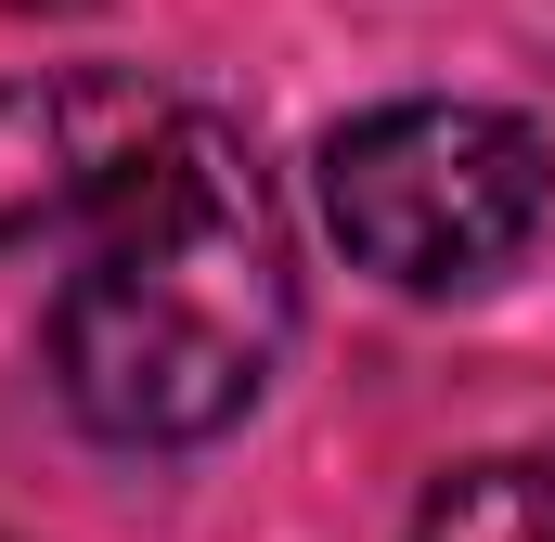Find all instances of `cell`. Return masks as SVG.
I'll use <instances>...</instances> for the list:
<instances>
[{
    "mask_svg": "<svg viewBox=\"0 0 555 542\" xmlns=\"http://www.w3.org/2000/svg\"><path fill=\"white\" fill-rule=\"evenodd\" d=\"M414 542H555V452H478L426 491Z\"/></svg>",
    "mask_w": 555,
    "mask_h": 542,
    "instance_id": "4",
    "label": "cell"
},
{
    "mask_svg": "<svg viewBox=\"0 0 555 542\" xmlns=\"http://www.w3.org/2000/svg\"><path fill=\"white\" fill-rule=\"evenodd\" d=\"M555 155L504 104H375L323 142L336 246L401 297H478L543 246Z\"/></svg>",
    "mask_w": 555,
    "mask_h": 542,
    "instance_id": "2",
    "label": "cell"
},
{
    "mask_svg": "<svg viewBox=\"0 0 555 542\" xmlns=\"http://www.w3.org/2000/svg\"><path fill=\"white\" fill-rule=\"evenodd\" d=\"M297 336V259L259 155L181 104L142 168L78 220V271L52 297V388L117 452H194L272 388Z\"/></svg>",
    "mask_w": 555,
    "mask_h": 542,
    "instance_id": "1",
    "label": "cell"
},
{
    "mask_svg": "<svg viewBox=\"0 0 555 542\" xmlns=\"http://www.w3.org/2000/svg\"><path fill=\"white\" fill-rule=\"evenodd\" d=\"M13 13H65V0H13Z\"/></svg>",
    "mask_w": 555,
    "mask_h": 542,
    "instance_id": "5",
    "label": "cell"
},
{
    "mask_svg": "<svg viewBox=\"0 0 555 542\" xmlns=\"http://www.w3.org/2000/svg\"><path fill=\"white\" fill-rule=\"evenodd\" d=\"M181 104L130 78V65H52L0 91V246L26 233H78L117 181L142 168V142L168 130Z\"/></svg>",
    "mask_w": 555,
    "mask_h": 542,
    "instance_id": "3",
    "label": "cell"
}]
</instances>
